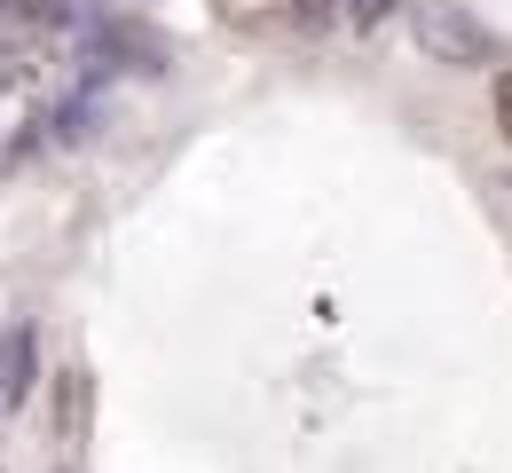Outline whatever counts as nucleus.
I'll return each instance as SVG.
<instances>
[{
    "instance_id": "39448f33",
    "label": "nucleus",
    "mask_w": 512,
    "mask_h": 473,
    "mask_svg": "<svg viewBox=\"0 0 512 473\" xmlns=\"http://www.w3.org/2000/svg\"><path fill=\"white\" fill-rule=\"evenodd\" d=\"M497 135H505V142H512V64H505V71H497Z\"/></svg>"
},
{
    "instance_id": "7ed1b4c3",
    "label": "nucleus",
    "mask_w": 512,
    "mask_h": 473,
    "mask_svg": "<svg viewBox=\"0 0 512 473\" xmlns=\"http://www.w3.org/2000/svg\"><path fill=\"white\" fill-rule=\"evenodd\" d=\"M32 395V324L0 339V403H24Z\"/></svg>"
},
{
    "instance_id": "f03ea898",
    "label": "nucleus",
    "mask_w": 512,
    "mask_h": 473,
    "mask_svg": "<svg viewBox=\"0 0 512 473\" xmlns=\"http://www.w3.org/2000/svg\"><path fill=\"white\" fill-rule=\"evenodd\" d=\"M213 16L237 24V32H260V24H323L331 0H213Z\"/></svg>"
},
{
    "instance_id": "20e7f679",
    "label": "nucleus",
    "mask_w": 512,
    "mask_h": 473,
    "mask_svg": "<svg viewBox=\"0 0 512 473\" xmlns=\"http://www.w3.org/2000/svg\"><path fill=\"white\" fill-rule=\"evenodd\" d=\"M386 8H394V0H347V32H371Z\"/></svg>"
},
{
    "instance_id": "f257e3e1",
    "label": "nucleus",
    "mask_w": 512,
    "mask_h": 473,
    "mask_svg": "<svg viewBox=\"0 0 512 473\" xmlns=\"http://www.w3.org/2000/svg\"><path fill=\"white\" fill-rule=\"evenodd\" d=\"M410 32H418V48L449 71H481V64H505V40L473 16V8H457V0H410Z\"/></svg>"
}]
</instances>
